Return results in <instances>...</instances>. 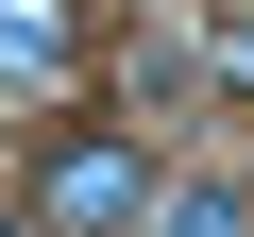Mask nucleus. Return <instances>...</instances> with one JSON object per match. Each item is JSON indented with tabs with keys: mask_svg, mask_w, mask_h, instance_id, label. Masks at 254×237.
I'll return each mask as SVG.
<instances>
[{
	"mask_svg": "<svg viewBox=\"0 0 254 237\" xmlns=\"http://www.w3.org/2000/svg\"><path fill=\"white\" fill-rule=\"evenodd\" d=\"M136 237H254V186H153Z\"/></svg>",
	"mask_w": 254,
	"mask_h": 237,
	"instance_id": "3",
	"label": "nucleus"
},
{
	"mask_svg": "<svg viewBox=\"0 0 254 237\" xmlns=\"http://www.w3.org/2000/svg\"><path fill=\"white\" fill-rule=\"evenodd\" d=\"M153 220V136H119V118H68L34 153V237H136Z\"/></svg>",
	"mask_w": 254,
	"mask_h": 237,
	"instance_id": "1",
	"label": "nucleus"
},
{
	"mask_svg": "<svg viewBox=\"0 0 254 237\" xmlns=\"http://www.w3.org/2000/svg\"><path fill=\"white\" fill-rule=\"evenodd\" d=\"M0 237H34V203H0Z\"/></svg>",
	"mask_w": 254,
	"mask_h": 237,
	"instance_id": "4",
	"label": "nucleus"
},
{
	"mask_svg": "<svg viewBox=\"0 0 254 237\" xmlns=\"http://www.w3.org/2000/svg\"><path fill=\"white\" fill-rule=\"evenodd\" d=\"M85 34H102L85 0H0V85H68V68H85Z\"/></svg>",
	"mask_w": 254,
	"mask_h": 237,
	"instance_id": "2",
	"label": "nucleus"
}]
</instances>
